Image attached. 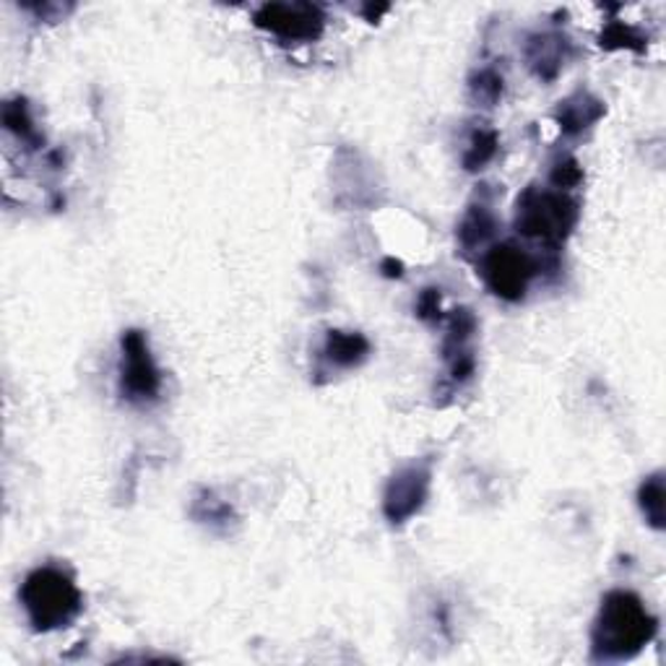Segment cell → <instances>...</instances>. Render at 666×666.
<instances>
[{"instance_id":"cell-16","label":"cell","mask_w":666,"mask_h":666,"mask_svg":"<svg viewBox=\"0 0 666 666\" xmlns=\"http://www.w3.org/2000/svg\"><path fill=\"white\" fill-rule=\"evenodd\" d=\"M193 518L201 523H208V526H230L234 521V510L230 502L219 500L211 489H201L193 500Z\"/></svg>"},{"instance_id":"cell-3","label":"cell","mask_w":666,"mask_h":666,"mask_svg":"<svg viewBox=\"0 0 666 666\" xmlns=\"http://www.w3.org/2000/svg\"><path fill=\"white\" fill-rule=\"evenodd\" d=\"M581 206L570 193L531 185L516 201V232L547 251H560L573 234Z\"/></svg>"},{"instance_id":"cell-1","label":"cell","mask_w":666,"mask_h":666,"mask_svg":"<svg viewBox=\"0 0 666 666\" xmlns=\"http://www.w3.org/2000/svg\"><path fill=\"white\" fill-rule=\"evenodd\" d=\"M658 620L645 602L628 589L604 594L591 628V658L594 662H630L656 638Z\"/></svg>"},{"instance_id":"cell-10","label":"cell","mask_w":666,"mask_h":666,"mask_svg":"<svg viewBox=\"0 0 666 666\" xmlns=\"http://www.w3.org/2000/svg\"><path fill=\"white\" fill-rule=\"evenodd\" d=\"M370 356L367 336L356 331H339L331 328L326 334V344H323V360L336 370H352L360 367Z\"/></svg>"},{"instance_id":"cell-7","label":"cell","mask_w":666,"mask_h":666,"mask_svg":"<svg viewBox=\"0 0 666 666\" xmlns=\"http://www.w3.org/2000/svg\"><path fill=\"white\" fill-rule=\"evenodd\" d=\"M258 29L281 43H313L326 29V13L313 3H264L253 13Z\"/></svg>"},{"instance_id":"cell-11","label":"cell","mask_w":666,"mask_h":666,"mask_svg":"<svg viewBox=\"0 0 666 666\" xmlns=\"http://www.w3.org/2000/svg\"><path fill=\"white\" fill-rule=\"evenodd\" d=\"M495 232H497V219L493 208L487 204H474L469 206L467 214H463L459 225V242L463 251L474 253L487 247V242L495 238Z\"/></svg>"},{"instance_id":"cell-14","label":"cell","mask_w":666,"mask_h":666,"mask_svg":"<svg viewBox=\"0 0 666 666\" xmlns=\"http://www.w3.org/2000/svg\"><path fill=\"white\" fill-rule=\"evenodd\" d=\"M598 45L602 50H630V52H645L649 47V37L643 35L638 26L625 24V22H609L598 35Z\"/></svg>"},{"instance_id":"cell-9","label":"cell","mask_w":666,"mask_h":666,"mask_svg":"<svg viewBox=\"0 0 666 666\" xmlns=\"http://www.w3.org/2000/svg\"><path fill=\"white\" fill-rule=\"evenodd\" d=\"M570 43L562 35H531L526 39V65L534 76H540L544 81L557 78V73L562 71L565 60H568Z\"/></svg>"},{"instance_id":"cell-6","label":"cell","mask_w":666,"mask_h":666,"mask_svg":"<svg viewBox=\"0 0 666 666\" xmlns=\"http://www.w3.org/2000/svg\"><path fill=\"white\" fill-rule=\"evenodd\" d=\"M429 487H433V459H420L401 467L386 484L383 516L393 526H403V523L412 521L425 508Z\"/></svg>"},{"instance_id":"cell-8","label":"cell","mask_w":666,"mask_h":666,"mask_svg":"<svg viewBox=\"0 0 666 666\" xmlns=\"http://www.w3.org/2000/svg\"><path fill=\"white\" fill-rule=\"evenodd\" d=\"M604 116H607V105L586 89H578L570 97H565L555 107V112H552V118L560 125L565 136H581L583 131L594 128Z\"/></svg>"},{"instance_id":"cell-17","label":"cell","mask_w":666,"mask_h":666,"mask_svg":"<svg viewBox=\"0 0 666 666\" xmlns=\"http://www.w3.org/2000/svg\"><path fill=\"white\" fill-rule=\"evenodd\" d=\"M471 99L482 107H495L502 99V92H506V81H502L500 73L495 69H484L480 73L471 76Z\"/></svg>"},{"instance_id":"cell-13","label":"cell","mask_w":666,"mask_h":666,"mask_svg":"<svg viewBox=\"0 0 666 666\" xmlns=\"http://www.w3.org/2000/svg\"><path fill=\"white\" fill-rule=\"evenodd\" d=\"M497 146H500V136L493 128H480L471 133L467 152H463V170L480 172L497 157Z\"/></svg>"},{"instance_id":"cell-4","label":"cell","mask_w":666,"mask_h":666,"mask_svg":"<svg viewBox=\"0 0 666 666\" xmlns=\"http://www.w3.org/2000/svg\"><path fill=\"white\" fill-rule=\"evenodd\" d=\"M540 274V264L526 247L516 242L487 247L482 255V279L495 298L521 302L526 298L531 281Z\"/></svg>"},{"instance_id":"cell-15","label":"cell","mask_w":666,"mask_h":666,"mask_svg":"<svg viewBox=\"0 0 666 666\" xmlns=\"http://www.w3.org/2000/svg\"><path fill=\"white\" fill-rule=\"evenodd\" d=\"M3 125L9 128L19 141L29 144L32 149H37V146L43 144V138H39L35 128V120L29 116V105H26V99H9V102L3 105Z\"/></svg>"},{"instance_id":"cell-2","label":"cell","mask_w":666,"mask_h":666,"mask_svg":"<svg viewBox=\"0 0 666 666\" xmlns=\"http://www.w3.org/2000/svg\"><path fill=\"white\" fill-rule=\"evenodd\" d=\"M19 598H22V607L35 632L69 628L84 609V594H81L76 581L56 565H43V568L32 570L24 578Z\"/></svg>"},{"instance_id":"cell-19","label":"cell","mask_w":666,"mask_h":666,"mask_svg":"<svg viewBox=\"0 0 666 666\" xmlns=\"http://www.w3.org/2000/svg\"><path fill=\"white\" fill-rule=\"evenodd\" d=\"M416 318L425 323H440L443 320V298L440 289L427 287L425 292L416 300Z\"/></svg>"},{"instance_id":"cell-12","label":"cell","mask_w":666,"mask_h":666,"mask_svg":"<svg viewBox=\"0 0 666 666\" xmlns=\"http://www.w3.org/2000/svg\"><path fill=\"white\" fill-rule=\"evenodd\" d=\"M664 474L656 471V474L645 476L638 487V508L654 531H664L666 526V513H664Z\"/></svg>"},{"instance_id":"cell-18","label":"cell","mask_w":666,"mask_h":666,"mask_svg":"<svg viewBox=\"0 0 666 666\" xmlns=\"http://www.w3.org/2000/svg\"><path fill=\"white\" fill-rule=\"evenodd\" d=\"M549 183L555 191L568 193L570 187H578L583 183V167L578 165V159L573 157H560L555 161V167H552Z\"/></svg>"},{"instance_id":"cell-5","label":"cell","mask_w":666,"mask_h":666,"mask_svg":"<svg viewBox=\"0 0 666 666\" xmlns=\"http://www.w3.org/2000/svg\"><path fill=\"white\" fill-rule=\"evenodd\" d=\"M120 393L131 403H146L157 401L161 391V373L154 362V354L149 349V339L138 328L123 334L120 339Z\"/></svg>"},{"instance_id":"cell-20","label":"cell","mask_w":666,"mask_h":666,"mask_svg":"<svg viewBox=\"0 0 666 666\" xmlns=\"http://www.w3.org/2000/svg\"><path fill=\"white\" fill-rule=\"evenodd\" d=\"M380 268H383V274L388 276V279H401V276H403V264L396 258H386V261H383Z\"/></svg>"}]
</instances>
